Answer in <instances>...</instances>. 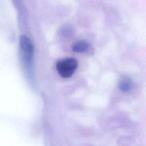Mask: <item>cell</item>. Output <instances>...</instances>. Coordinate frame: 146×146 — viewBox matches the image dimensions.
<instances>
[{"instance_id":"cell-1","label":"cell","mask_w":146,"mask_h":146,"mask_svg":"<svg viewBox=\"0 0 146 146\" xmlns=\"http://www.w3.org/2000/svg\"><path fill=\"white\" fill-rule=\"evenodd\" d=\"M78 63L76 59L68 58L59 60L56 64L58 74L63 78L71 77L78 67Z\"/></svg>"},{"instance_id":"cell-3","label":"cell","mask_w":146,"mask_h":146,"mask_svg":"<svg viewBox=\"0 0 146 146\" xmlns=\"http://www.w3.org/2000/svg\"><path fill=\"white\" fill-rule=\"evenodd\" d=\"M133 82L127 75L122 76L119 82V87L120 90L124 92H130L133 88Z\"/></svg>"},{"instance_id":"cell-2","label":"cell","mask_w":146,"mask_h":146,"mask_svg":"<svg viewBox=\"0 0 146 146\" xmlns=\"http://www.w3.org/2000/svg\"><path fill=\"white\" fill-rule=\"evenodd\" d=\"M20 47L24 60L27 62H30L33 58L34 48L32 42L26 36H21L20 39Z\"/></svg>"},{"instance_id":"cell-4","label":"cell","mask_w":146,"mask_h":146,"mask_svg":"<svg viewBox=\"0 0 146 146\" xmlns=\"http://www.w3.org/2000/svg\"><path fill=\"white\" fill-rule=\"evenodd\" d=\"M89 44L86 40H79L72 46V50L76 52H84L89 48Z\"/></svg>"}]
</instances>
